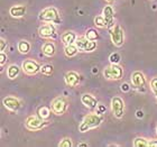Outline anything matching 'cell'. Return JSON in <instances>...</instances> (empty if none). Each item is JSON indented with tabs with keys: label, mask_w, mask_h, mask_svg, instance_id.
<instances>
[{
	"label": "cell",
	"mask_w": 157,
	"mask_h": 147,
	"mask_svg": "<svg viewBox=\"0 0 157 147\" xmlns=\"http://www.w3.org/2000/svg\"><path fill=\"white\" fill-rule=\"evenodd\" d=\"M143 116H144V112H143L141 110H138L137 111V117H143Z\"/></svg>",
	"instance_id": "836d02e7"
},
{
	"label": "cell",
	"mask_w": 157,
	"mask_h": 147,
	"mask_svg": "<svg viewBox=\"0 0 157 147\" xmlns=\"http://www.w3.org/2000/svg\"><path fill=\"white\" fill-rule=\"evenodd\" d=\"M78 146H88V144H78Z\"/></svg>",
	"instance_id": "d590c367"
},
{
	"label": "cell",
	"mask_w": 157,
	"mask_h": 147,
	"mask_svg": "<svg viewBox=\"0 0 157 147\" xmlns=\"http://www.w3.org/2000/svg\"><path fill=\"white\" fill-rule=\"evenodd\" d=\"M102 16L105 17V23H107V28H111L115 25V9L111 5H107L105 6L103 10H102Z\"/></svg>",
	"instance_id": "4fadbf2b"
},
{
	"label": "cell",
	"mask_w": 157,
	"mask_h": 147,
	"mask_svg": "<svg viewBox=\"0 0 157 147\" xmlns=\"http://www.w3.org/2000/svg\"><path fill=\"white\" fill-rule=\"evenodd\" d=\"M38 35L42 38L54 39L56 37V27L53 23L44 24L38 28Z\"/></svg>",
	"instance_id": "8fae6325"
},
{
	"label": "cell",
	"mask_w": 157,
	"mask_h": 147,
	"mask_svg": "<svg viewBox=\"0 0 157 147\" xmlns=\"http://www.w3.org/2000/svg\"><path fill=\"white\" fill-rule=\"evenodd\" d=\"M21 69L24 73L27 75H36L37 73L40 72L42 66L39 65V63L33 59H27L25 60L21 64Z\"/></svg>",
	"instance_id": "9c48e42d"
},
{
	"label": "cell",
	"mask_w": 157,
	"mask_h": 147,
	"mask_svg": "<svg viewBox=\"0 0 157 147\" xmlns=\"http://www.w3.org/2000/svg\"><path fill=\"white\" fill-rule=\"evenodd\" d=\"M27 13V7L25 5H15V6L10 7L9 14L10 16L13 18H21L26 15Z\"/></svg>",
	"instance_id": "2e32d148"
},
{
	"label": "cell",
	"mask_w": 157,
	"mask_h": 147,
	"mask_svg": "<svg viewBox=\"0 0 157 147\" xmlns=\"http://www.w3.org/2000/svg\"><path fill=\"white\" fill-rule=\"evenodd\" d=\"M151 89L153 93L157 97V76L156 78H153L151 80Z\"/></svg>",
	"instance_id": "f1b7e54d"
},
{
	"label": "cell",
	"mask_w": 157,
	"mask_h": 147,
	"mask_svg": "<svg viewBox=\"0 0 157 147\" xmlns=\"http://www.w3.org/2000/svg\"><path fill=\"white\" fill-rule=\"evenodd\" d=\"M109 33H110V37H111L112 44L117 47H121L124 44V28L119 25V24H115L111 28H109Z\"/></svg>",
	"instance_id": "5b68a950"
},
{
	"label": "cell",
	"mask_w": 157,
	"mask_h": 147,
	"mask_svg": "<svg viewBox=\"0 0 157 147\" xmlns=\"http://www.w3.org/2000/svg\"><path fill=\"white\" fill-rule=\"evenodd\" d=\"M75 45L78 47L80 52H92L97 48V42L90 41L84 36H78L75 41Z\"/></svg>",
	"instance_id": "30bf717a"
},
{
	"label": "cell",
	"mask_w": 157,
	"mask_h": 147,
	"mask_svg": "<svg viewBox=\"0 0 157 147\" xmlns=\"http://www.w3.org/2000/svg\"><path fill=\"white\" fill-rule=\"evenodd\" d=\"M2 103L5 106V108H7L11 112H16L21 108V101L17 97H13V95H8L6 98H3Z\"/></svg>",
	"instance_id": "7c38bea8"
},
{
	"label": "cell",
	"mask_w": 157,
	"mask_h": 147,
	"mask_svg": "<svg viewBox=\"0 0 157 147\" xmlns=\"http://www.w3.org/2000/svg\"><path fill=\"white\" fill-rule=\"evenodd\" d=\"M7 76L8 79L10 80H13V79H16L20 73V68L16 64H11V65L8 66V69H7Z\"/></svg>",
	"instance_id": "d6986e66"
},
{
	"label": "cell",
	"mask_w": 157,
	"mask_h": 147,
	"mask_svg": "<svg viewBox=\"0 0 157 147\" xmlns=\"http://www.w3.org/2000/svg\"><path fill=\"white\" fill-rule=\"evenodd\" d=\"M111 110L112 114L117 119H121L124 116V99L116 95L111 99Z\"/></svg>",
	"instance_id": "ba28073f"
},
{
	"label": "cell",
	"mask_w": 157,
	"mask_h": 147,
	"mask_svg": "<svg viewBox=\"0 0 157 147\" xmlns=\"http://www.w3.org/2000/svg\"><path fill=\"white\" fill-rule=\"evenodd\" d=\"M85 37L88 39H90V41H98L99 38H100V35H99L98 30L94 29V28H90V29H88L86 32H85Z\"/></svg>",
	"instance_id": "603a6c76"
},
{
	"label": "cell",
	"mask_w": 157,
	"mask_h": 147,
	"mask_svg": "<svg viewBox=\"0 0 157 147\" xmlns=\"http://www.w3.org/2000/svg\"><path fill=\"white\" fill-rule=\"evenodd\" d=\"M59 147H72L73 146V143H72V139L71 138H63L62 141H59Z\"/></svg>",
	"instance_id": "4316f807"
},
{
	"label": "cell",
	"mask_w": 157,
	"mask_h": 147,
	"mask_svg": "<svg viewBox=\"0 0 157 147\" xmlns=\"http://www.w3.org/2000/svg\"><path fill=\"white\" fill-rule=\"evenodd\" d=\"M78 38L76 34L72 30H66L61 35V41L64 45H71V44H75V41Z\"/></svg>",
	"instance_id": "e0dca14e"
},
{
	"label": "cell",
	"mask_w": 157,
	"mask_h": 147,
	"mask_svg": "<svg viewBox=\"0 0 157 147\" xmlns=\"http://www.w3.org/2000/svg\"><path fill=\"white\" fill-rule=\"evenodd\" d=\"M109 60H110V63H113V64H119L121 57H120V55H119L118 53H113V54H111V55H110Z\"/></svg>",
	"instance_id": "83f0119b"
},
{
	"label": "cell",
	"mask_w": 157,
	"mask_h": 147,
	"mask_svg": "<svg viewBox=\"0 0 157 147\" xmlns=\"http://www.w3.org/2000/svg\"><path fill=\"white\" fill-rule=\"evenodd\" d=\"M81 101L82 103L89 108L90 110H94V109L98 108V99L95 98L94 95H90V93H84V95H82L81 97Z\"/></svg>",
	"instance_id": "9a60e30c"
},
{
	"label": "cell",
	"mask_w": 157,
	"mask_h": 147,
	"mask_svg": "<svg viewBox=\"0 0 157 147\" xmlns=\"http://www.w3.org/2000/svg\"><path fill=\"white\" fill-rule=\"evenodd\" d=\"M156 134H157V126H156Z\"/></svg>",
	"instance_id": "8d00e7d4"
},
{
	"label": "cell",
	"mask_w": 157,
	"mask_h": 147,
	"mask_svg": "<svg viewBox=\"0 0 157 147\" xmlns=\"http://www.w3.org/2000/svg\"><path fill=\"white\" fill-rule=\"evenodd\" d=\"M48 125H49L48 120L42 119L39 116H29V117H27L26 120H25V127H26L28 130H32V131L40 130L43 128L47 127Z\"/></svg>",
	"instance_id": "277c9868"
},
{
	"label": "cell",
	"mask_w": 157,
	"mask_h": 147,
	"mask_svg": "<svg viewBox=\"0 0 157 147\" xmlns=\"http://www.w3.org/2000/svg\"><path fill=\"white\" fill-rule=\"evenodd\" d=\"M67 108H69V101L65 97H56L51 103L52 112L57 116H62L65 114Z\"/></svg>",
	"instance_id": "52a82bcc"
},
{
	"label": "cell",
	"mask_w": 157,
	"mask_h": 147,
	"mask_svg": "<svg viewBox=\"0 0 157 147\" xmlns=\"http://www.w3.org/2000/svg\"><path fill=\"white\" fill-rule=\"evenodd\" d=\"M7 45H8V43L5 38H1L0 39V52H5V49H6Z\"/></svg>",
	"instance_id": "f546056e"
},
{
	"label": "cell",
	"mask_w": 157,
	"mask_h": 147,
	"mask_svg": "<svg viewBox=\"0 0 157 147\" xmlns=\"http://www.w3.org/2000/svg\"><path fill=\"white\" fill-rule=\"evenodd\" d=\"M149 147H157V141H149Z\"/></svg>",
	"instance_id": "1f68e13d"
},
{
	"label": "cell",
	"mask_w": 157,
	"mask_h": 147,
	"mask_svg": "<svg viewBox=\"0 0 157 147\" xmlns=\"http://www.w3.org/2000/svg\"><path fill=\"white\" fill-rule=\"evenodd\" d=\"M132 145L135 147H149V141L144 137H137L134 139Z\"/></svg>",
	"instance_id": "cb8c5ba5"
},
{
	"label": "cell",
	"mask_w": 157,
	"mask_h": 147,
	"mask_svg": "<svg viewBox=\"0 0 157 147\" xmlns=\"http://www.w3.org/2000/svg\"><path fill=\"white\" fill-rule=\"evenodd\" d=\"M103 121V116L99 112H91L88 114L83 118V120L78 125V131L80 133H86L90 129L99 127Z\"/></svg>",
	"instance_id": "6da1fadb"
},
{
	"label": "cell",
	"mask_w": 157,
	"mask_h": 147,
	"mask_svg": "<svg viewBox=\"0 0 157 147\" xmlns=\"http://www.w3.org/2000/svg\"><path fill=\"white\" fill-rule=\"evenodd\" d=\"M80 52L78 47L75 45V44H71V45H65L64 47V54H65L67 57H74V56Z\"/></svg>",
	"instance_id": "ffe728a7"
},
{
	"label": "cell",
	"mask_w": 157,
	"mask_h": 147,
	"mask_svg": "<svg viewBox=\"0 0 157 147\" xmlns=\"http://www.w3.org/2000/svg\"><path fill=\"white\" fill-rule=\"evenodd\" d=\"M105 1H108V2H113V1H117V0H105Z\"/></svg>",
	"instance_id": "e575fe53"
},
{
	"label": "cell",
	"mask_w": 157,
	"mask_h": 147,
	"mask_svg": "<svg viewBox=\"0 0 157 147\" xmlns=\"http://www.w3.org/2000/svg\"><path fill=\"white\" fill-rule=\"evenodd\" d=\"M17 48L19 51L20 54H28L30 51V43L28 41H25V39H21L18 42V46Z\"/></svg>",
	"instance_id": "44dd1931"
},
{
	"label": "cell",
	"mask_w": 157,
	"mask_h": 147,
	"mask_svg": "<svg viewBox=\"0 0 157 147\" xmlns=\"http://www.w3.org/2000/svg\"><path fill=\"white\" fill-rule=\"evenodd\" d=\"M156 101H157V97H156Z\"/></svg>",
	"instance_id": "74e56055"
},
{
	"label": "cell",
	"mask_w": 157,
	"mask_h": 147,
	"mask_svg": "<svg viewBox=\"0 0 157 147\" xmlns=\"http://www.w3.org/2000/svg\"><path fill=\"white\" fill-rule=\"evenodd\" d=\"M131 84L138 92L145 93L146 92V85H147V80L146 76L140 71H135L131 74Z\"/></svg>",
	"instance_id": "8992f818"
},
{
	"label": "cell",
	"mask_w": 157,
	"mask_h": 147,
	"mask_svg": "<svg viewBox=\"0 0 157 147\" xmlns=\"http://www.w3.org/2000/svg\"><path fill=\"white\" fill-rule=\"evenodd\" d=\"M51 111H52V109L47 108V107H45V106H43V107H39V108L37 109V116H39L42 119L47 120V119L49 118Z\"/></svg>",
	"instance_id": "7402d4cb"
},
{
	"label": "cell",
	"mask_w": 157,
	"mask_h": 147,
	"mask_svg": "<svg viewBox=\"0 0 157 147\" xmlns=\"http://www.w3.org/2000/svg\"><path fill=\"white\" fill-rule=\"evenodd\" d=\"M6 62H7V55L5 54V52H0V65L3 66Z\"/></svg>",
	"instance_id": "4dcf8cb0"
},
{
	"label": "cell",
	"mask_w": 157,
	"mask_h": 147,
	"mask_svg": "<svg viewBox=\"0 0 157 147\" xmlns=\"http://www.w3.org/2000/svg\"><path fill=\"white\" fill-rule=\"evenodd\" d=\"M53 72H54V68L51 64H45L40 69V73H43L44 75H52Z\"/></svg>",
	"instance_id": "484cf974"
},
{
	"label": "cell",
	"mask_w": 157,
	"mask_h": 147,
	"mask_svg": "<svg viewBox=\"0 0 157 147\" xmlns=\"http://www.w3.org/2000/svg\"><path fill=\"white\" fill-rule=\"evenodd\" d=\"M42 51H43V54L45 56H47V57H53L56 53V45L52 41L45 42L42 46Z\"/></svg>",
	"instance_id": "ac0fdd59"
},
{
	"label": "cell",
	"mask_w": 157,
	"mask_h": 147,
	"mask_svg": "<svg viewBox=\"0 0 157 147\" xmlns=\"http://www.w3.org/2000/svg\"><path fill=\"white\" fill-rule=\"evenodd\" d=\"M94 26L97 28H107V23L102 15H99L94 18Z\"/></svg>",
	"instance_id": "d4e9b609"
},
{
	"label": "cell",
	"mask_w": 157,
	"mask_h": 147,
	"mask_svg": "<svg viewBox=\"0 0 157 147\" xmlns=\"http://www.w3.org/2000/svg\"><path fill=\"white\" fill-rule=\"evenodd\" d=\"M64 81H65L66 85H69L71 88H75V87H78L80 84L81 76L75 71H69L64 75Z\"/></svg>",
	"instance_id": "5bb4252c"
},
{
	"label": "cell",
	"mask_w": 157,
	"mask_h": 147,
	"mask_svg": "<svg viewBox=\"0 0 157 147\" xmlns=\"http://www.w3.org/2000/svg\"><path fill=\"white\" fill-rule=\"evenodd\" d=\"M128 89H129V88H128V84H127V83H124V84L121 85V90H122V91H124H124H127Z\"/></svg>",
	"instance_id": "d6a6232c"
},
{
	"label": "cell",
	"mask_w": 157,
	"mask_h": 147,
	"mask_svg": "<svg viewBox=\"0 0 157 147\" xmlns=\"http://www.w3.org/2000/svg\"><path fill=\"white\" fill-rule=\"evenodd\" d=\"M38 19L44 23H56L59 24L61 21L59 10L55 7H47L43 9L38 15Z\"/></svg>",
	"instance_id": "3957f363"
},
{
	"label": "cell",
	"mask_w": 157,
	"mask_h": 147,
	"mask_svg": "<svg viewBox=\"0 0 157 147\" xmlns=\"http://www.w3.org/2000/svg\"><path fill=\"white\" fill-rule=\"evenodd\" d=\"M105 80L109 81H118L124 76V69L119 64L110 63V65L105 66L102 72Z\"/></svg>",
	"instance_id": "7a4b0ae2"
}]
</instances>
